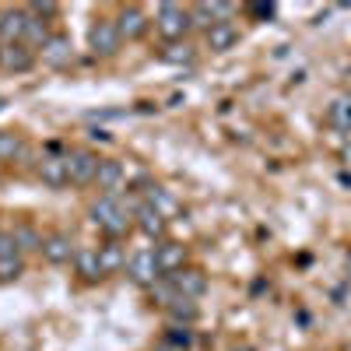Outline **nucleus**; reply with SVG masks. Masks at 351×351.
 I'll list each match as a JSON object with an SVG mask.
<instances>
[{
  "label": "nucleus",
  "instance_id": "f257e3e1",
  "mask_svg": "<svg viewBox=\"0 0 351 351\" xmlns=\"http://www.w3.org/2000/svg\"><path fill=\"white\" fill-rule=\"evenodd\" d=\"M92 221L106 232L109 239H120L123 232L134 225V211L127 208L120 197H106V193H102V197L92 204Z\"/></svg>",
  "mask_w": 351,
  "mask_h": 351
},
{
  "label": "nucleus",
  "instance_id": "423d86ee",
  "mask_svg": "<svg viewBox=\"0 0 351 351\" xmlns=\"http://www.w3.org/2000/svg\"><path fill=\"white\" fill-rule=\"evenodd\" d=\"M25 271V253L14 239V232H0V281H14Z\"/></svg>",
  "mask_w": 351,
  "mask_h": 351
},
{
  "label": "nucleus",
  "instance_id": "ddd939ff",
  "mask_svg": "<svg viewBox=\"0 0 351 351\" xmlns=\"http://www.w3.org/2000/svg\"><path fill=\"white\" fill-rule=\"evenodd\" d=\"M204 43H208L211 53L236 49V43H239V25H236V21H218V25H211L208 32H204Z\"/></svg>",
  "mask_w": 351,
  "mask_h": 351
},
{
  "label": "nucleus",
  "instance_id": "cd10ccee",
  "mask_svg": "<svg viewBox=\"0 0 351 351\" xmlns=\"http://www.w3.org/2000/svg\"><path fill=\"white\" fill-rule=\"evenodd\" d=\"M28 11H32L36 18H53L56 11H60V8H56V4H32V8H28Z\"/></svg>",
  "mask_w": 351,
  "mask_h": 351
},
{
  "label": "nucleus",
  "instance_id": "39448f33",
  "mask_svg": "<svg viewBox=\"0 0 351 351\" xmlns=\"http://www.w3.org/2000/svg\"><path fill=\"white\" fill-rule=\"evenodd\" d=\"M99 165H102V158H99L92 148H77V152H71V155H67L71 183H74V186H88V183H95Z\"/></svg>",
  "mask_w": 351,
  "mask_h": 351
},
{
  "label": "nucleus",
  "instance_id": "5701e85b",
  "mask_svg": "<svg viewBox=\"0 0 351 351\" xmlns=\"http://www.w3.org/2000/svg\"><path fill=\"white\" fill-rule=\"evenodd\" d=\"M162 60H165V64H172V67H193L197 53H193V46H190V43H172V46H165V49H162Z\"/></svg>",
  "mask_w": 351,
  "mask_h": 351
},
{
  "label": "nucleus",
  "instance_id": "f8f14e48",
  "mask_svg": "<svg viewBox=\"0 0 351 351\" xmlns=\"http://www.w3.org/2000/svg\"><path fill=\"white\" fill-rule=\"evenodd\" d=\"M134 221H137V228H141L148 239H162V236H165V228H169V218H165V215H158L148 200H137V208H134Z\"/></svg>",
  "mask_w": 351,
  "mask_h": 351
},
{
  "label": "nucleus",
  "instance_id": "bb28decb",
  "mask_svg": "<svg viewBox=\"0 0 351 351\" xmlns=\"http://www.w3.org/2000/svg\"><path fill=\"white\" fill-rule=\"evenodd\" d=\"M11 232H14V239H18L21 253H28V250H43V239H36V232L28 228V225H21V228H11Z\"/></svg>",
  "mask_w": 351,
  "mask_h": 351
},
{
  "label": "nucleus",
  "instance_id": "c756f323",
  "mask_svg": "<svg viewBox=\"0 0 351 351\" xmlns=\"http://www.w3.org/2000/svg\"><path fill=\"white\" fill-rule=\"evenodd\" d=\"M344 162L351 165V144H348V148H344Z\"/></svg>",
  "mask_w": 351,
  "mask_h": 351
},
{
  "label": "nucleus",
  "instance_id": "4468645a",
  "mask_svg": "<svg viewBox=\"0 0 351 351\" xmlns=\"http://www.w3.org/2000/svg\"><path fill=\"white\" fill-rule=\"evenodd\" d=\"M39 56H43V64H49V67H67L74 60V43L67 36H60V32H53L49 43L39 49Z\"/></svg>",
  "mask_w": 351,
  "mask_h": 351
},
{
  "label": "nucleus",
  "instance_id": "7ed1b4c3",
  "mask_svg": "<svg viewBox=\"0 0 351 351\" xmlns=\"http://www.w3.org/2000/svg\"><path fill=\"white\" fill-rule=\"evenodd\" d=\"M123 46V36L116 28V18H95L92 28H88V49L95 56H116Z\"/></svg>",
  "mask_w": 351,
  "mask_h": 351
},
{
  "label": "nucleus",
  "instance_id": "4be33fe9",
  "mask_svg": "<svg viewBox=\"0 0 351 351\" xmlns=\"http://www.w3.org/2000/svg\"><path fill=\"white\" fill-rule=\"evenodd\" d=\"M99 260H102V271H106V274L120 271L123 263H127V250H123V243H120V239L102 243V246H99Z\"/></svg>",
  "mask_w": 351,
  "mask_h": 351
},
{
  "label": "nucleus",
  "instance_id": "aec40b11",
  "mask_svg": "<svg viewBox=\"0 0 351 351\" xmlns=\"http://www.w3.org/2000/svg\"><path fill=\"white\" fill-rule=\"evenodd\" d=\"M49 36H53V32H49V25H46L43 18H36L32 11H28V25H25V39H21V43L36 53V49H43V46L49 43Z\"/></svg>",
  "mask_w": 351,
  "mask_h": 351
},
{
  "label": "nucleus",
  "instance_id": "412c9836",
  "mask_svg": "<svg viewBox=\"0 0 351 351\" xmlns=\"http://www.w3.org/2000/svg\"><path fill=\"white\" fill-rule=\"evenodd\" d=\"M25 25H28V11H21V8L4 11V46H14L25 39Z\"/></svg>",
  "mask_w": 351,
  "mask_h": 351
},
{
  "label": "nucleus",
  "instance_id": "f03ea898",
  "mask_svg": "<svg viewBox=\"0 0 351 351\" xmlns=\"http://www.w3.org/2000/svg\"><path fill=\"white\" fill-rule=\"evenodd\" d=\"M193 28V18H190V8L183 4H162L155 11V32L172 46V43H186V32Z\"/></svg>",
  "mask_w": 351,
  "mask_h": 351
},
{
  "label": "nucleus",
  "instance_id": "c85d7f7f",
  "mask_svg": "<svg viewBox=\"0 0 351 351\" xmlns=\"http://www.w3.org/2000/svg\"><path fill=\"white\" fill-rule=\"evenodd\" d=\"M0 46H4V11H0Z\"/></svg>",
  "mask_w": 351,
  "mask_h": 351
},
{
  "label": "nucleus",
  "instance_id": "a878e982",
  "mask_svg": "<svg viewBox=\"0 0 351 351\" xmlns=\"http://www.w3.org/2000/svg\"><path fill=\"white\" fill-rule=\"evenodd\" d=\"M144 200H148L152 208H155L158 215H165V218H172V215H176V200H172V197H169L165 190H158V186H155V190H152L148 197H144Z\"/></svg>",
  "mask_w": 351,
  "mask_h": 351
},
{
  "label": "nucleus",
  "instance_id": "2eb2a0df",
  "mask_svg": "<svg viewBox=\"0 0 351 351\" xmlns=\"http://www.w3.org/2000/svg\"><path fill=\"white\" fill-rule=\"evenodd\" d=\"M155 256H158V267H162V274H165V278L186 267V246H183V243L162 239V243L155 246Z\"/></svg>",
  "mask_w": 351,
  "mask_h": 351
},
{
  "label": "nucleus",
  "instance_id": "b1692460",
  "mask_svg": "<svg viewBox=\"0 0 351 351\" xmlns=\"http://www.w3.org/2000/svg\"><path fill=\"white\" fill-rule=\"evenodd\" d=\"M25 155V137L18 130H0V162H14Z\"/></svg>",
  "mask_w": 351,
  "mask_h": 351
},
{
  "label": "nucleus",
  "instance_id": "6ab92c4d",
  "mask_svg": "<svg viewBox=\"0 0 351 351\" xmlns=\"http://www.w3.org/2000/svg\"><path fill=\"white\" fill-rule=\"evenodd\" d=\"M165 313H169V319H172V324H183V327L197 324V316H200V309H197V299H183V295H176V299L165 306Z\"/></svg>",
  "mask_w": 351,
  "mask_h": 351
},
{
  "label": "nucleus",
  "instance_id": "f3484780",
  "mask_svg": "<svg viewBox=\"0 0 351 351\" xmlns=\"http://www.w3.org/2000/svg\"><path fill=\"white\" fill-rule=\"evenodd\" d=\"M123 180H127V172H123V165L116 162V158H102V165H99V176H95V183H99V190H102L106 197H116V190L123 186Z\"/></svg>",
  "mask_w": 351,
  "mask_h": 351
},
{
  "label": "nucleus",
  "instance_id": "6e6552de",
  "mask_svg": "<svg viewBox=\"0 0 351 351\" xmlns=\"http://www.w3.org/2000/svg\"><path fill=\"white\" fill-rule=\"evenodd\" d=\"M39 253H43L46 263H53V267H64V263H71L77 256V246H74V239L67 236V232H53V236L43 239Z\"/></svg>",
  "mask_w": 351,
  "mask_h": 351
},
{
  "label": "nucleus",
  "instance_id": "393cba45",
  "mask_svg": "<svg viewBox=\"0 0 351 351\" xmlns=\"http://www.w3.org/2000/svg\"><path fill=\"white\" fill-rule=\"evenodd\" d=\"M327 120H330L337 130H351V99H337V102L327 109Z\"/></svg>",
  "mask_w": 351,
  "mask_h": 351
},
{
  "label": "nucleus",
  "instance_id": "9d476101",
  "mask_svg": "<svg viewBox=\"0 0 351 351\" xmlns=\"http://www.w3.org/2000/svg\"><path fill=\"white\" fill-rule=\"evenodd\" d=\"M39 183L49 190H60L71 183V172H67V155H43L39 158Z\"/></svg>",
  "mask_w": 351,
  "mask_h": 351
},
{
  "label": "nucleus",
  "instance_id": "0eeeda50",
  "mask_svg": "<svg viewBox=\"0 0 351 351\" xmlns=\"http://www.w3.org/2000/svg\"><path fill=\"white\" fill-rule=\"evenodd\" d=\"M232 14H236V4H228V0H200V4L190 8L193 25H200L204 32L218 21H232Z\"/></svg>",
  "mask_w": 351,
  "mask_h": 351
},
{
  "label": "nucleus",
  "instance_id": "20e7f679",
  "mask_svg": "<svg viewBox=\"0 0 351 351\" xmlns=\"http://www.w3.org/2000/svg\"><path fill=\"white\" fill-rule=\"evenodd\" d=\"M127 274H130V281L141 285V288H155V285L165 278L162 267H158L155 250H137V253L127 260Z\"/></svg>",
  "mask_w": 351,
  "mask_h": 351
},
{
  "label": "nucleus",
  "instance_id": "a211bd4d",
  "mask_svg": "<svg viewBox=\"0 0 351 351\" xmlns=\"http://www.w3.org/2000/svg\"><path fill=\"white\" fill-rule=\"evenodd\" d=\"M74 267L84 281H95V278H106L102 271V260H99V246H81L77 256H74Z\"/></svg>",
  "mask_w": 351,
  "mask_h": 351
},
{
  "label": "nucleus",
  "instance_id": "dca6fc26",
  "mask_svg": "<svg viewBox=\"0 0 351 351\" xmlns=\"http://www.w3.org/2000/svg\"><path fill=\"white\" fill-rule=\"evenodd\" d=\"M36 64V53L28 49L25 43H14V46H0V67L4 71H14V74H21V71H28Z\"/></svg>",
  "mask_w": 351,
  "mask_h": 351
},
{
  "label": "nucleus",
  "instance_id": "9b49d317",
  "mask_svg": "<svg viewBox=\"0 0 351 351\" xmlns=\"http://www.w3.org/2000/svg\"><path fill=\"white\" fill-rule=\"evenodd\" d=\"M116 28H120V36H123L127 43H137V39L148 36L152 18L144 14L137 4H130V8H123V11H120V18H116Z\"/></svg>",
  "mask_w": 351,
  "mask_h": 351
},
{
  "label": "nucleus",
  "instance_id": "1a4fd4ad",
  "mask_svg": "<svg viewBox=\"0 0 351 351\" xmlns=\"http://www.w3.org/2000/svg\"><path fill=\"white\" fill-rule=\"evenodd\" d=\"M169 281L176 288V295H183V299H200L204 291H208V274L200 267H183V271L169 274Z\"/></svg>",
  "mask_w": 351,
  "mask_h": 351
}]
</instances>
